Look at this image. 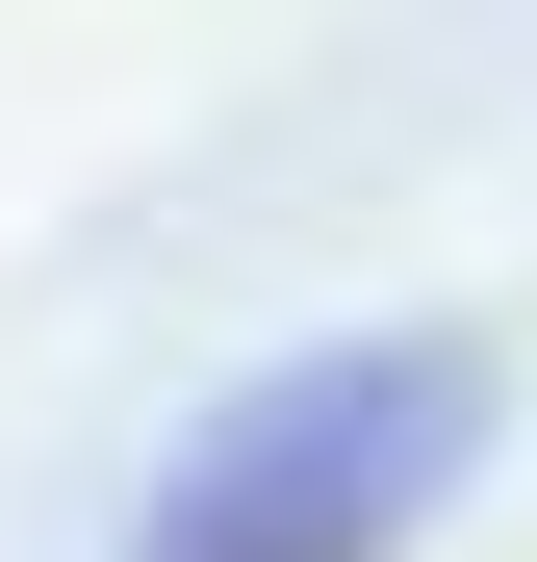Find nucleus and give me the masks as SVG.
<instances>
[{
	"label": "nucleus",
	"instance_id": "obj_1",
	"mask_svg": "<svg viewBox=\"0 0 537 562\" xmlns=\"http://www.w3.org/2000/svg\"><path fill=\"white\" fill-rule=\"evenodd\" d=\"M486 409H512V358H486V333H333V358L231 384L205 435L154 460L128 562H410L435 512H461Z\"/></svg>",
	"mask_w": 537,
	"mask_h": 562
}]
</instances>
